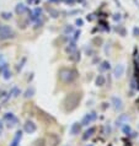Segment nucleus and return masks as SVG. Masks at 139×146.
Wrapping results in <instances>:
<instances>
[{
	"instance_id": "1",
	"label": "nucleus",
	"mask_w": 139,
	"mask_h": 146,
	"mask_svg": "<svg viewBox=\"0 0 139 146\" xmlns=\"http://www.w3.org/2000/svg\"><path fill=\"white\" fill-rule=\"evenodd\" d=\"M81 100V95L79 92H72L67 95V97L63 101V107L67 112H73L74 109L78 108Z\"/></svg>"
},
{
	"instance_id": "2",
	"label": "nucleus",
	"mask_w": 139,
	"mask_h": 146,
	"mask_svg": "<svg viewBox=\"0 0 139 146\" xmlns=\"http://www.w3.org/2000/svg\"><path fill=\"white\" fill-rule=\"evenodd\" d=\"M59 79L62 80L64 84H72L78 79V72L74 69L63 68L59 70Z\"/></svg>"
},
{
	"instance_id": "3",
	"label": "nucleus",
	"mask_w": 139,
	"mask_h": 146,
	"mask_svg": "<svg viewBox=\"0 0 139 146\" xmlns=\"http://www.w3.org/2000/svg\"><path fill=\"white\" fill-rule=\"evenodd\" d=\"M15 37V31L7 25H0V39L6 40Z\"/></svg>"
},
{
	"instance_id": "4",
	"label": "nucleus",
	"mask_w": 139,
	"mask_h": 146,
	"mask_svg": "<svg viewBox=\"0 0 139 146\" xmlns=\"http://www.w3.org/2000/svg\"><path fill=\"white\" fill-rule=\"evenodd\" d=\"M23 130H25L27 134H33L36 130H37V125H36L33 121L27 120L25 124H23Z\"/></svg>"
},
{
	"instance_id": "5",
	"label": "nucleus",
	"mask_w": 139,
	"mask_h": 146,
	"mask_svg": "<svg viewBox=\"0 0 139 146\" xmlns=\"http://www.w3.org/2000/svg\"><path fill=\"white\" fill-rule=\"evenodd\" d=\"M124 74V65L123 64H118L113 68V78L114 79H120L122 78V75Z\"/></svg>"
},
{
	"instance_id": "6",
	"label": "nucleus",
	"mask_w": 139,
	"mask_h": 146,
	"mask_svg": "<svg viewBox=\"0 0 139 146\" xmlns=\"http://www.w3.org/2000/svg\"><path fill=\"white\" fill-rule=\"evenodd\" d=\"M95 119H96V113H94V112H92V113H88V114L84 117L83 120H81L80 123H81V125L86 127V125H89L90 123H91V121H94Z\"/></svg>"
},
{
	"instance_id": "7",
	"label": "nucleus",
	"mask_w": 139,
	"mask_h": 146,
	"mask_svg": "<svg viewBox=\"0 0 139 146\" xmlns=\"http://www.w3.org/2000/svg\"><path fill=\"white\" fill-rule=\"evenodd\" d=\"M4 119L7 120V127L9 128H13L14 125L17 123V118H16L13 113H6L5 117H4Z\"/></svg>"
},
{
	"instance_id": "8",
	"label": "nucleus",
	"mask_w": 139,
	"mask_h": 146,
	"mask_svg": "<svg viewBox=\"0 0 139 146\" xmlns=\"http://www.w3.org/2000/svg\"><path fill=\"white\" fill-rule=\"evenodd\" d=\"M112 104H113V107L116 111H122V109H123V101L117 96L112 97Z\"/></svg>"
},
{
	"instance_id": "9",
	"label": "nucleus",
	"mask_w": 139,
	"mask_h": 146,
	"mask_svg": "<svg viewBox=\"0 0 139 146\" xmlns=\"http://www.w3.org/2000/svg\"><path fill=\"white\" fill-rule=\"evenodd\" d=\"M81 123H78V121H75V123H73L72 124V127H70V135H73V136H75V135H78V134H80V131H81Z\"/></svg>"
},
{
	"instance_id": "10",
	"label": "nucleus",
	"mask_w": 139,
	"mask_h": 146,
	"mask_svg": "<svg viewBox=\"0 0 139 146\" xmlns=\"http://www.w3.org/2000/svg\"><path fill=\"white\" fill-rule=\"evenodd\" d=\"M28 11V9H27V6L25 5V4H17V5L15 6V13L17 14V15H23V14H26Z\"/></svg>"
},
{
	"instance_id": "11",
	"label": "nucleus",
	"mask_w": 139,
	"mask_h": 146,
	"mask_svg": "<svg viewBox=\"0 0 139 146\" xmlns=\"http://www.w3.org/2000/svg\"><path fill=\"white\" fill-rule=\"evenodd\" d=\"M128 120H129V117L127 114H121L120 118L117 119V125H120V127H123L124 124H128Z\"/></svg>"
},
{
	"instance_id": "12",
	"label": "nucleus",
	"mask_w": 139,
	"mask_h": 146,
	"mask_svg": "<svg viewBox=\"0 0 139 146\" xmlns=\"http://www.w3.org/2000/svg\"><path fill=\"white\" fill-rule=\"evenodd\" d=\"M106 84V79H105V76L104 75H97V78L95 80V85L97 87H101V86H104V85Z\"/></svg>"
},
{
	"instance_id": "13",
	"label": "nucleus",
	"mask_w": 139,
	"mask_h": 146,
	"mask_svg": "<svg viewBox=\"0 0 139 146\" xmlns=\"http://www.w3.org/2000/svg\"><path fill=\"white\" fill-rule=\"evenodd\" d=\"M95 131H96V129H95V128H89L88 130L85 131L84 135H83V139H84V140H88L89 137H91L94 134H95Z\"/></svg>"
},
{
	"instance_id": "14",
	"label": "nucleus",
	"mask_w": 139,
	"mask_h": 146,
	"mask_svg": "<svg viewBox=\"0 0 139 146\" xmlns=\"http://www.w3.org/2000/svg\"><path fill=\"white\" fill-rule=\"evenodd\" d=\"M21 137H22V133H21V130H19L17 133H16L15 139L13 140V143H11V146H17V143L21 140Z\"/></svg>"
},
{
	"instance_id": "15",
	"label": "nucleus",
	"mask_w": 139,
	"mask_h": 146,
	"mask_svg": "<svg viewBox=\"0 0 139 146\" xmlns=\"http://www.w3.org/2000/svg\"><path fill=\"white\" fill-rule=\"evenodd\" d=\"M70 60H73V62H79L80 60V52H78V49L70 54Z\"/></svg>"
},
{
	"instance_id": "16",
	"label": "nucleus",
	"mask_w": 139,
	"mask_h": 146,
	"mask_svg": "<svg viewBox=\"0 0 139 146\" xmlns=\"http://www.w3.org/2000/svg\"><path fill=\"white\" fill-rule=\"evenodd\" d=\"M65 50H67V53H69V54L74 53V52L76 50V46H75V43H70L67 48H65Z\"/></svg>"
},
{
	"instance_id": "17",
	"label": "nucleus",
	"mask_w": 139,
	"mask_h": 146,
	"mask_svg": "<svg viewBox=\"0 0 139 146\" xmlns=\"http://www.w3.org/2000/svg\"><path fill=\"white\" fill-rule=\"evenodd\" d=\"M0 16H1V19L3 20H11V17H13V14L9 13V11H3L1 14H0Z\"/></svg>"
},
{
	"instance_id": "18",
	"label": "nucleus",
	"mask_w": 139,
	"mask_h": 146,
	"mask_svg": "<svg viewBox=\"0 0 139 146\" xmlns=\"http://www.w3.org/2000/svg\"><path fill=\"white\" fill-rule=\"evenodd\" d=\"M33 93H35V88L33 87H30V88H27V90H26L23 97H25V98H30V97L33 96Z\"/></svg>"
},
{
	"instance_id": "19",
	"label": "nucleus",
	"mask_w": 139,
	"mask_h": 146,
	"mask_svg": "<svg viewBox=\"0 0 139 146\" xmlns=\"http://www.w3.org/2000/svg\"><path fill=\"white\" fill-rule=\"evenodd\" d=\"M1 74H3V78L5 79V80H9V79L11 78V71L9 70V69H6V70H4V71L1 72Z\"/></svg>"
},
{
	"instance_id": "20",
	"label": "nucleus",
	"mask_w": 139,
	"mask_h": 146,
	"mask_svg": "<svg viewBox=\"0 0 139 146\" xmlns=\"http://www.w3.org/2000/svg\"><path fill=\"white\" fill-rule=\"evenodd\" d=\"M110 68H111V65H110L108 62H102L101 63V66H100L101 70H108Z\"/></svg>"
},
{
	"instance_id": "21",
	"label": "nucleus",
	"mask_w": 139,
	"mask_h": 146,
	"mask_svg": "<svg viewBox=\"0 0 139 146\" xmlns=\"http://www.w3.org/2000/svg\"><path fill=\"white\" fill-rule=\"evenodd\" d=\"M48 11H49V13H51V15H52V17H58V16H59V13H58V11H57V10H54V9H49V10H48Z\"/></svg>"
},
{
	"instance_id": "22",
	"label": "nucleus",
	"mask_w": 139,
	"mask_h": 146,
	"mask_svg": "<svg viewBox=\"0 0 139 146\" xmlns=\"http://www.w3.org/2000/svg\"><path fill=\"white\" fill-rule=\"evenodd\" d=\"M73 31H74V28H73V26H67V27H65V30H64L65 33H69V35L73 33Z\"/></svg>"
},
{
	"instance_id": "23",
	"label": "nucleus",
	"mask_w": 139,
	"mask_h": 146,
	"mask_svg": "<svg viewBox=\"0 0 139 146\" xmlns=\"http://www.w3.org/2000/svg\"><path fill=\"white\" fill-rule=\"evenodd\" d=\"M36 146H46V144H44V140L43 139H39L36 141Z\"/></svg>"
},
{
	"instance_id": "24",
	"label": "nucleus",
	"mask_w": 139,
	"mask_h": 146,
	"mask_svg": "<svg viewBox=\"0 0 139 146\" xmlns=\"http://www.w3.org/2000/svg\"><path fill=\"white\" fill-rule=\"evenodd\" d=\"M6 69H7V64H3V65L0 66V74H1L4 70H6Z\"/></svg>"
},
{
	"instance_id": "25",
	"label": "nucleus",
	"mask_w": 139,
	"mask_h": 146,
	"mask_svg": "<svg viewBox=\"0 0 139 146\" xmlns=\"http://www.w3.org/2000/svg\"><path fill=\"white\" fill-rule=\"evenodd\" d=\"M75 23H76L78 26H83V20H81V19H78L76 21H75Z\"/></svg>"
},
{
	"instance_id": "26",
	"label": "nucleus",
	"mask_w": 139,
	"mask_h": 146,
	"mask_svg": "<svg viewBox=\"0 0 139 146\" xmlns=\"http://www.w3.org/2000/svg\"><path fill=\"white\" fill-rule=\"evenodd\" d=\"M133 32H134V36H139V28H138V27L134 28Z\"/></svg>"
},
{
	"instance_id": "27",
	"label": "nucleus",
	"mask_w": 139,
	"mask_h": 146,
	"mask_svg": "<svg viewBox=\"0 0 139 146\" xmlns=\"http://www.w3.org/2000/svg\"><path fill=\"white\" fill-rule=\"evenodd\" d=\"M5 91H3V90H0V98H3V97H4V95H5Z\"/></svg>"
},
{
	"instance_id": "28",
	"label": "nucleus",
	"mask_w": 139,
	"mask_h": 146,
	"mask_svg": "<svg viewBox=\"0 0 139 146\" xmlns=\"http://www.w3.org/2000/svg\"><path fill=\"white\" fill-rule=\"evenodd\" d=\"M113 19H114V20H121V15H120V14H118V15L116 14V15H114V17H113Z\"/></svg>"
},
{
	"instance_id": "29",
	"label": "nucleus",
	"mask_w": 139,
	"mask_h": 146,
	"mask_svg": "<svg viewBox=\"0 0 139 146\" xmlns=\"http://www.w3.org/2000/svg\"><path fill=\"white\" fill-rule=\"evenodd\" d=\"M64 1L67 3V4H69V3H70V4H73V3H74V0H64Z\"/></svg>"
},
{
	"instance_id": "30",
	"label": "nucleus",
	"mask_w": 139,
	"mask_h": 146,
	"mask_svg": "<svg viewBox=\"0 0 139 146\" xmlns=\"http://www.w3.org/2000/svg\"><path fill=\"white\" fill-rule=\"evenodd\" d=\"M1 129H3V121L0 120V130H1Z\"/></svg>"
},
{
	"instance_id": "31",
	"label": "nucleus",
	"mask_w": 139,
	"mask_h": 146,
	"mask_svg": "<svg viewBox=\"0 0 139 146\" xmlns=\"http://www.w3.org/2000/svg\"><path fill=\"white\" fill-rule=\"evenodd\" d=\"M49 1H52V3H54V1H58V0H49Z\"/></svg>"
},
{
	"instance_id": "32",
	"label": "nucleus",
	"mask_w": 139,
	"mask_h": 146,
	"mask_svg": "<svg viewBox=\"0 0 139 146\" xmlns=\"http://www.w3.org/2000/svg\"><path fill=\"white\" fill-rule=\"evenodd\" d=\"M32 1H33V0H27V3H32Z\"/></svg>"
},
{
	"instance_id": "33",
	"label": "nucleus",
	"mask_w": 139,
	"mask_h": 146,
	"mask_svg": "<svg viewBox=\"0 0 139 146\" xmlns=\"http://www.w3.org/2000/svg\"><path fill=\"white\" fill-rule=\"evenodd\" d=\"M88 146H92V145H88Z\"/></svg>"
}]
</instances>
